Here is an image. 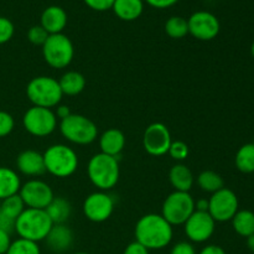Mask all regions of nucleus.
Wrapping results in <instances>:
<instances>
[{"label":"nucleus","mask_w":254,"mask_h":254,"mask_svg":"<svg viewBox=\"0 0 254 254\" xmlns=\"http://www.w3.org/2000/svg\"><path fill=\"white\" fill-rule=\"evenodd\" d=\"M189 153H190V150H189L188 144L183 140H173V143H171L168 151V154L171 156V159L175 161H179V163L186 160L189 156Z\"/></svg>","instance_id":"nucleus-31"},{"label":"nucleus","mask_w":254,"mask_h":254,"mask_svg":"<svg viewBox=\"0 0 254 254\" xmlns=\"http://www.w3.org/2000/svg\"><path fill=\"white\" fill-rule=\"evenodd\" d=\"M123 254H149V250L144 247L143 245H140L139 242L134 241V242L129 243V245L127 246Z\"/></svg>","instance_id":"nucleus-37"},{"label":"nucleus","mask_w":254,"mask_h":254,"mask_svg":"<svg viewBox=\"0 0 254 254\" xmlns=\"http://www.w3.org/2000/svg\"><path fill=\"white\" fill-rule=\"evenodd\" d=\"M46 243L55 253H64L71 248L73 243V233L66 225H54L46 237Z\"/></svg>","instance_id":"nucleus-17"},{"label":"nucleus","mask_w":254,"mask_h":254,"mask_svg":"<svg viewBox=\"0 0 254 254\" xmlns=\"http://www.w3.org/2000/svg\"><path fill=\"white\" fill-rule=\"evenodd\" d=\"M25 130L37 138H45L54 133L57 128V117L50 108L32 106L22 117Z\"/></svg>","instance_id":"nucleus-9"},{"label":"nucleus","mask_w":254,"mask_h":254,"mask_svg":"<svg viewBox=\"0 0 254 254\" xmlns=\"http://www.w3.org/2000/svg\"><path fill=\"white\" fill-rule=\"evenodd\" d=\"M47 37H49V32L41 26V25H35V26L30 27L27 31V39L32 45L36 46H41L46 42Z\"/></svg>","instance_id":"nucleus-32"},{"label":"nucleus","mask_w":254,"mask_h":254,"mask_svg":"<svg viewBox=\"0 0 254 254\" xmlns=\"http://www.w3.org/2000/svg\"><path fill=\"white\" fill-rule=\"evenodd\" d=\"M84 4L96 11H107L112 9L116 0H83Z\"/></svg>","instance_id":"nucleus-35"},{"label":"nucleus","mask_w":254,"mask_h":254,"mask_svg":"<svg viewBox=\"0 0 254 254\" xmlns=\"http://www.w3.org/2000/svg\"><path fill=\"white\" fill-rule=\"evenodd\" d=\"M15 127V121L12 116L7 112L0 111V138L9 135Z\"/></svg>","instance_id":"nucleus-34"},{"label":"nucleus","mask_w":254,"mask_h":254,"mask_svg":"<svg viewBox=\"0 0 254 254\" xmlns=\"http://www.w3.org/2000/svg\"><path fill=\"white\" fill-rule=\"evenodd\" d=\"M21 185L16 171L6 166H0V201L19 193Z\"/></svg>","instance_id":"nucleus-21"},{"label":"nucleus","mask_w":254,"mask_h":254,"mask_svg":"<svg viewBox=\"0 0 254 254\" xmlns=\"http://www.w3.org/2000/svg\"><path fill=\"white\" fill-rule=\"evenodd\" d=\"M15 32L14 24L7 17L0 16V45L6 44L12 39Z\"/></svg>","instance_id":"nucleus-33"},{"label":"nucleus","mask_w":254,"mask_h":254,"mask_svg":"<svg viewBox=\"0 0 254 254\" xmlns=\"http://www.w3.org/2000/svg\"><path fill=\"white\" fill-rule=\"evenodd\" d=\"M238 197L232 190L223 188L217 192L212 193L208 198V210L215 222H227L232 221L238 212Z\"/></svg>","instance_id":"nucleus-10"},{"label":"nucleus","mask_w":254,"mask_h":254,"mask_svg":"<svg viewBox=\"0 0 254 254\" xmlns=\"http://www.w3.org/2000/svg\"><path fill=\"white\" fill-rule=\"evenodd\" d=\"M52 226L54 223L45 210L25 208L15 221V232L19 238L39 243L46 240Z\"/></svg>","instance_id":"nucleus-3"},{"label":"nucleus","mask_w":254,"mask_h":254,"mask_svg":"<svg viewBox=\"0 0 254 254\" xmlns=\"http://www.w3.org/2000/svg\"><path fill=\"white\" fill-rule=\"evenodd\" d=\"M144 1L155 9H166L175 5L179 0H144Z\"/></svg>","instance_id":"nucleus-39"},{"label":"nucleus","mask_w":254,"mask_h":254,"mask_svg":"<svg viewBox=\"0 0 254 254\" xmlns=\"http://www.w3.org/2000/svg\"><path fill=\"white\" fill-rule=\"evenodd\" d=\"M197 185L200 186L201 190L205 192H210L211 195L225 188L222 176L212 170L202 171L197 176Z\"/></svg>","instance_id":"nucleus-27"},{"label":"nucleus","mask_w":254,"mask_h":254,"mask_svg":"<svg viewBox=\"0 0 254 254\" xmlns=\"http://www.w3.org/2000/svg\"><path fill=\"white\" fill-rule=\"evenodd\" d=\"M170 254H196V250L192 246V243L183 241V242L176 243V245L171 248Z\"/></svg>","instance_id":"nucleus-36"},{"label":"nucleus","mask_w":254,"mask_h":254,"mask_svg":"<svg viewBox=\"0 0 254 254\" xmlns=\"http://www.w3.org/2000/svg\"><path fill=\"white\" fill-rule=\"evenodd\" d=\"M26 96L34 106L52 109L61 103L64 93L56 78L39 76L27 83Z\"/></svg>","instance_id":"nucleus-5"},{"label":"nucleus","mask_w":254,"mask_h":254,"mask_svg":"<svg viewBox=\"0 0 254 254\" xmlns=\"http://www.w3.org/2000/svg\"><path fill=\"white\" fill-rule=\"evenodd\" d=\"M216 222L208 212L195 211L184 223L185 235L191 242L203 243L212 237Z\"/></svg>","instance_id":"nucleus-15"},{"label":"nucleus","mask_w":254,"mask_h":254,"mask_svg":"<svg viewBox=\"0 0 254 254\" xmlns=\"http://www.w3.org/2000/svg\"><path fill=\"white\" fill-rule=\"evenodd\" d=\"M0 230L5 231L10 235L11 232L15 231V220L7 217V216L0 213Z\"/></svg>","instance_id":"nucleus-38"},{"label":"nucleus","mask_w":254,"mask_h":254,"mask_svg":"<svg viewBox=\"0 0 254 254\" xmlns=\"http://www.w3.org/2000/svg\"><path fill=\"white\" fill-rule=\"evenodd\" d=\"M113 11L123 21H134L143 14V0H116L113 4Z\"/></svg>","instance_id":"nucleus-22"},{"label":"nucleus","mask_w":254,"mask_h":254,"mask_svg":"<svg viewBox=\"0 0 254 254\" xmlns=\"http://www.w3.org/2000/svg\"><path fill=\"white\" fill-rule=\"evenodd\" d=\"M16 166L17 170L22 175L31 176H40L46 171L45 169L44 155L36 150H24L17 155L16 158Z\"/></svg>","instance_id":"nucleus-16"},{"label":"nucleus","mask_w":254,"mask_h":254,"mask_svg":"<svg viewBox=\"0 0 254 254\" xmlns=\"http://www.w3.org/2000/svg\"><path fill=\"white\" fill-rule=\"evenodd\" d=\"M47 216L52 221L54 225H64L67 222L72 212L71 203L64 197H56L50 202V205L45 208Z\"/></svg>","instance_id":"nucleus-23"},{"label":"nucleus","mask_w":254,"mask_h":254,"mask_svg":"<svg viewBox=\"0 0 254 254\" xmlns=\"http://www.w3.org/2000/svg\"><path fill=\"white\" fill-rule=\"evenodd\" d=\"M189 34L200 41H211L220 34L221 25L210 11H196L188 19Z\"/></svg>","instance_id":"nucleus-14"},{"label":"nucleus","mask_w":254,"mask_h":254,"mask_svg":"<svg viewBox=\"0 0 254 254\" xmlns=\"http://www.w3.org/2000/svg\"><path fill=\"white\" fill-rule=\"evenodd\" d=\"M169 180L171 186L175 191H183V192H190L193 186V174L185 164H175L170 169L169 173Z\"/></svg>","instance_id":"nucleus-20"},{"label":"nucleus","mask_w":254,"mask_h":254,"mask_svg":"<svg viewBox=\"0 0 254 254\" xmlns=\"http://www.w3.org/2000/svg\"><path fill=\"white\" fill-rule=\"evenodd\" d=\"M55 114H56V117L59 119H64L67 118V117L71 114V111H69V108L67 106H57L56 107V111H55Z\"/></svg>","instance_id":"nucleus-42"},{"label":"nucleus","mask_w":254,"mask_h":254,"mask_svg":"<svg viewBox=\"0 0 254 254\" xmlns=\"http://www.w3.org/2000/svg\"><path fill=\"white\" fill-rule=\"evenodd\" d=\"M74 254H88V253H86V252H78V253H74Z\"/></svg>","instance_id":"nucleus-46"},{"label":"nucleus","mask_w":254,"mask_h":254,"mask_svg":"<svg viewBox=\"0 0 254 254\" xmlns=\"http://www.w3.org/2000/svg\"><path fill=\"white\" fill-rule=\"evenodd\" d=\"M84 216L92 222L101 223L108 220L114 211V200L108 191H96L86 197L82 206Z\"/></svg>","instance_id":"nucleus-12"},{"label":"nucleus","mask_w":254,"mask_h":254,"mask_svg":"<svg viewBox=\"0 0 254 254\" xmlns=\"http://www.w3.org/2000/svg\"><path fill=\"white\" fill-rule=\"evenodd\" d=\"M251 52H252V56L254 57V42L252 44V46H251Z\"/></svg>","instance_id":"nucleus-45"},{"label":"nucleus","mask_w":254,"mask_h":254,"mask_svg":"<svg viewBox=\"0 0 254 254\" xmlns=\"http://www.w3.org/2000/svg\"><path fill=\"white\" fill-rule=\"evenodd\" d=\"M165 32L171 39H183L189 34L188 20L183 16H171L165 24Z\"/></svg>","instance_id":"nucleus-29"},{"label":"nucleus","mask_w":254,"mask_h":254,"mask_svg":"<svg viewBox=\"0 0 254 254\" xmlns=\"http://www.w3.org/2000/svg\"><path fill=\"white\" fill-rule=\"evenodd\" d=\"M232 226L237 235L250 237L254 233V213L250 210H238L232 218Z\"/></svg>","instance_id":"nucleus-25"},{"label":"nucleus","mask_w":254,"mask_h":254,"mask_svg":"<svg viewBox=\"0 0 254 254\" xmlns=\"http://www.w3.org/2000/svg\"><path fill=\"white\" fill-rule=\"evenodd\" d=\"M198 254H226V252L222 247H220V246L208 245L206 246V247H203Z\"/></svg>","instance_id":"nucleus-41"},{"label":"nucleus","mask_w":254,"mask_h":254,"mask_svg":"<svg viewBox=\"0 0 254 254\" xmlns=\"http://www.w3.org/2000/svg\"><path fill=\"white\" fill-rule=\"evenodd\" d=\"M195 212V200L190 192L174 191L164 200L160 215L171 226H181Z\"/></svg>","instance_id":"nucleus-8"},{"label":"nucleus","mask_w":254,"mask_h":254,"mask_svg":"<svg viewBox=\"0 0 254 254\" xmlns=\"http://www.w3.org/2000/svg\"><path fill=\"white\" fill-rule=\"evenodd\" d=\"M10 245H11L10 235L7 232H5V231L0 230V254H6Z\"/></svg>","instance_id":"nucleus-40"},{"label":"nucleus","mask_w":254,"mask_h":254,"mask_svg":"<svg viewBox=\"0 0 254 254\" xmlns=\"http://www.w3.org/2000/svg\"><path fill=\"white\" fill-rule=\"evenodd\" d=\"M19 195L26 208L36 210H45L55 197L51 186L39 179H31L22 184Z\"/></svg>","instance_id":"nucleus-11"},{"label":"nucleus","mask_w":254,"mask_h":254,"mask_svg":"<svg viewBox=\"0 0 254 254\" xmlns=\"http://www.w3.org/2000/svg\"><path fill=\"white\" fill-rule=\"evenodd\" d=\"M45 169L55 178H69L78 168V155L66 144L49 146L44 154Z\"/></svg>","instance_id":"nucleus-4"},{"label":"nucleus","mask_w":254,"mask_h":254,"mask_svg":"<svg viewBox=\"0 0 254 254\" xmlns=\"http://www.w3.org/2000/svg\"><path fill=\"white\" fill-rule=\"evenodd\" d=\"M42 56L45 62L52 68H66L73 60V44L64 34L49 35L46 42L42 45Z\"/></svg>","instance_id":"nucleus-7"},{"label":"nucleus","mask_w":254,"mask_h":254,"mask_svg":"<svg viewBox=\"0 0 254 254\" xmlns=\"http://www.w3.org/2000/svg\"><path fill=\"white\" fill-rule=\"evenodd\" d=\"M60 87L64 96H77L86 87V78L82 73L77 71H68L62 74L59 79Z\"/></svg>","instance_id":"nucleus-24"},{"label":"nucleus","mask_w":254,"mask_h":254,"mask_svg":"<svg viewBox=\"0 0 254 254\" xmlns=\"http://www.w3.org/2000/svg\"><path fill=\"white\" fill-rule=\"evenodd\" d=\"M87 175L99 191L112 190L116 188L121 176L118 159L103 153L94 154L87 165Z\"/></svg>","instance_id":"nucleus-2"},{"label":"nucleus","mask_w":254,"mask_h":254,"mask_svg":"<svg viewBox=\"0 0 254 254\" xmlns=\"http://www.w3.org/2000/svg\"><path fill=\"white\" fill-rule=\"evenodd\" d=\"M25 208H26V206H25L24 201L21 200L19 193L5 198L0 203V213H2V215L7 216V217L12 218L15 221L24 212Z\"/></svg>","instance_id":"nucleus-28"},{"label":"nucleus","mask_w":254,"mask_h":254,"mask_svg":"<svg viewBox=\"0 0 254 254\" xmlns=\"http://www.w3.org/2000/svg\"><path fill=\"white\" fill-rule=\"evenodd\" d=\"M135 241L150 250H163L173 241V226L159 213H148L135 225Z\"/></svg>","instance_id":"nucleus-1"},{"label":"nucleus","mask_w":254,"mask_h":254,"mask_svg":"<svg viewBox=\"0 0 254 254\" xmlns=\"http://www.w3.org/2000/svg\"><path fill=\"white\" fill-rule=\"evenodd\" d=\"M171 143H173V138L165 124L153 123L144 131L143 146L149 155H165L168 154Z\"/></svg>","instance_id":"nucleus-13"},{"label":"nucleus","mask_w":254,"mask_h":254,"mask_svg":"<svg viewBox=\"0 0 254 254\" xmlns=\"http://www.w3.org/2000/svg\"><path fill=\"white\" fill-rule=\"evenodd\" d=\"M41 25L49 35L62 34L67 25V14L61 6L51 5L41 14Z\"/></svg>","instance_id":"nucleus-18"},{"label":"nucleus","mask_w":254,"mask_h":254,"mask_svg":"<svg viewBox=\"0 0 254 254\" xmlns=\"http://www.w3.org/2000/svg\"><path fill=\"white\" fill-rule=\"evenodd\" d=\"M208 210V200L206 198H200L195 201V211H201V212H207Z\"/></svg>","instance_id":"nucleus-43"},{"label":"nucleus","mask_w":254,"mask_h":254,"mask_svg":"<svg viewBox=\"0 0 254 254\" xmlns=\"http://www.w3.org/2000/svg\"><path fill=\"white\" fill-rule=\"evenodd\" d=\"M60 131L67 141L77 145H88L98 136V128L93 121L74 113L60 122Z\"/></svg>","instance_id":"nucleus-6"},{"label":"nucleus","mask_w":254,"mask_h":254,"mask_svg":"<svg viewBox=\"0 0 254 254\" xmlns=\"http://www.w3.org/2000/svg\"><path fill=\"white\" fill-rule=\"evenodd\" d=\"M6 254H41V250L36 242L17 238L12 241Z\"/></svg>","instance_id":"nucleus-30"},{"label":"nucleus","mask_w":254,"mask_h":254,"mask_svg":"<svg viewBox=\"0 0 254 254\" xmlns=\"http://www.w3.org/2000/svg\"><path fill=\"white\" fill-rule=\"evenodd\" d=\"M247 247L254 253V233L251 235L250 237H247Z\"/></svg>","instance_id":"nucleus-44"},{"label":"nucleus","mask_w":254,"mask_h":254,"mask_svg":"<svg viewBox=\"0 0 254 254\" xmlns=\"http://www.w3.org/2000/svg\"><path fill=\"white\" fill-rule=\"evenodd\" d=\"M235 163L241 173H254V143L245 144L238 149Z\"/></svg>","instance_id":"nucleus-26"},{"label":"nucleus","mask_w":254,"mask_h":254,"mask_svg":"<svg viewBox=\"0 0 254 254\" xmlns=\"http://www.w3.org/2000/svg\"><path fill=\"white\" fill-rule=\"evenodd\" d=\"M99 148L101 153L118 158L119 154L126 148V135L117 128L107 129L99 136Z\"/></svg>","instance_id":"nucleus-19"}]
</instances>
